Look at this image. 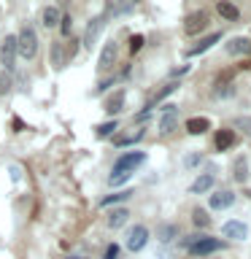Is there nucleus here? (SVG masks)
Returning <instances> with one entry per match:
<instances>
[{"instance_id": "obj_1", "label": "nucleus", "mask_w": 251, "mask_h": 259, "mask_svg": "<svg viewBox=\"0 0 251 259\" xmlns=\"http://www.w3.org/2000/svg\"><path fill=\"white\" fill-rule=\"evenodd\" d=\"M16 54H22L24 60H32L38 54V35L30 24H24L22 32L16 35Z\"/></svg>"}, {"instance_id": "obj_26", "label": "nucleus", "mask_w": 251, "mask_h": 259, "mask_svg": "<svg viewBox=\"0 0 251 259\" xmlns=\"http://www.w3.org/2000/svg\"><path fill=\"white\" fill-rule=\"evenodd\" d=\"M52 57H54V68L62 70L65 68V52H62V44H54L52 46Z\"/></svg>"}, {"instance_id": "obj_2", "label": "nucleus", "mask_w": 251, "mask_h": 259, "mask_svg": "<svg viewBox=\"0 0 251 259\" xmlns=\"http://www.w3.org/2000/svg\"><path fill=\"white\" fill-rule=\"evenodd\" d=\"M192 256H208V254H216V251H222V240L216 238H208V235H194V240L186 246Z\"/></svg>"}, {"instance_id": "obj_9", "label": "nucleus", "mask_w": 251, "mask_h": 259, "mask_svg": "<svg viewBox=\"0 0 251 259\" xmlns=\"http://www.w3.org/2000/svg\"><path fill=\"white\" fill-rule=\"evenodd\" d=\"M105 27V16H95V19H89L87 24V32H84V46L92 49L97 44V38H100V32Z\"/></svg>"}, {"instance_id": "obj_39", "label": "nucleus", "mask_w": 251, "mask_h": 259, "mask_svg": "<svg viewBox=\"0 0 251 259\" xmlns=\"http://www.w3.org/2000/svg\"><path fill=\"white\" fill-rule=\"evenodd\" d=\"M186 70H189V65H181V68H173V70H170V76H184Z\"/></svg>"}, {"instance_id": "obj_7", "label": "nucleus", "mask_w": 251, "mask_h": 259, "mask_svg": "<svg viewBox=\"0 0 251 259\" xmlns=\"http://www.w3.org/2000/svg\"><path fill=\"white\" fill-rule=\"evenodd\" d=\"M146 243H149V230L143 224H135L133 230L127 232V248L130 251H141Z\"/></svg>"}, {"instance_id": "obj_12", "label": "nucleus", "mask_w": 251, "mask_h": 259, "mask_svg": "<svg viewBox=\"0 0 251 259\" xmlns=\"http://www.w3.org/2000/svg\"><path fill=\"white\" fill-rule=\"evenodd\" d=\"M232 202H235V192H230V189H222V192L211 194V208H216V210L230 208Z\"/></svg>"}, {"instance_id": "obj_37", "label": "nucleus", "mask_w": 251, "mask_h": 259, "mask_svg": "<svg viewBox=\"0 0 251 259\" xmlns=\"http://www.w3.org/2000/svg\"><path fill=\"white\" fill-rule=\"evenodd\" d=\"M108 87H113V78H103V81H100V87L95 89V95H103V92H105V89H108Z\"/></svg>"}, {"instance_id": "obj_42", "label": "nucleus", "mask_w": 251, "mask_h": 259, "mask_svg": "<svg viewBox=\"0 0 251 259\" xmlns=\"http://www.w3.org/2000/svg\"><path fill=\"white\" fill-rule=\"evenodd\" d=\"M68 259H87V256H68Z\"/></svg>"}, {"instance_id": "obj_22", "label": "nucleus", "mask_w": 251, "mask_h": 259, "mask_svg": "<svg viewBox=\"0 0 251 259\" xmlns=\"http://www.w3.org/2000/svg\"><path fill=\"white\" fill-rule=\"evenodd\" d=\"M192 222H194V227H200V230H205V227H211V216H208V210L197 208V210L192 213Z\"/></svg>"}, {"instance_id": "obj_14", "label": "nucleus", "mask_w": 251, "mask_h": 259, "mask_svg": "<svg viewBox=\"0 0 251 259\" xmlns=\"http://www.w3.org/2000/svg\"><path fill=\"white\" fill-rule=\"evenodd\" d=\"M124 100H127V95H124V89H116V92H113L108 100H105V113H119L121 108H124Z\"/></svg>"}, {"instance_id": "obj_13", "label": "nucleus", "mask_w": 251, "mask_h": 259, "mask_svg": "<svg viewBox=\"0 0 251 259\" xmlns=\"http://www.w3.org/2000/svg\"><path fill=\"white\" fill-rule=\"evenodd\" d=\"M214 181H216V176H214V173H202V176H197V178L192 181L189 192H192V194H205L211 186H214Z\"/></svg>"}, {"instance_id": "obj_5", "label": "nucleus", "mask_w": 251, "mask_h": 259, "mask_svg": "<svg viewBox=\"0 0 251 259\" xmlns=\"http://www.w3.org/2000/svg\"><path fill=\"white\" fill-rule=\"evenodd\" d=\"M0 60H3L6 73L14 70V60H16V35H6L0 44Z\"/></svg>"}, {"instance_id": "obj_27", "label": "nucleus", "mask_w": 251, "mask_h": 259, "mask_svg": "<svg viewBox=\"0 0 251 259\" xmlns=\"http://www.w3.org/2000/svg\"><path fill=\"white\" fill-rule=\"evenodd\" d=\"M130 176H133V173H119V170H113V173L108 176V184L111 186H121V184L130 181Z\"/></svg>"}, {"instance_id": "obj_19", "label": "nucleus", "mask_w": 251, "mask_h": 259, "mask_svg": "<svg viewBox=\"0 0 251 259\" xmlns=\"http://www.w3.org/2000/svg\"><path fill=\"white\" fill-rule=\"evenodd\" d=\"M214 143H216V149H219V151L232 149V143H235V133H232V130H219L216 138H214Z\"/></svg>"}, {"instance_id": "obj_21", "label": "nucleus", "mask_w": 251, "mask_h": 259, "mask_svg": "<svg viewBox=\"0 0 251 259\" xmlns=\"http://www.w3.org/2000/svg\"><path fill=\"white\" fill-rule=\"evenodd\" d=\"M130 219V210L127 208H113L111 213H108V227H113V230H119L121 224H124Z\"/></svg>"}, {"instance_id": "obj_34", "label": "nucleus", "mask_w": 251, "mask_h": 259, "mask_svg": "<svg viewBox=\"0 0 251 259\" xmlns=\"http://www.w3.org/2000/svg\"><path fill=\"white\" fill-rule=\"evenodd\" d=\"M130 8H133V3L127 0V3H119V6H108V11H105V14H113V16H116V14H127Z\"/></svg>"}, {"instance_id": "obj_20", "label": "nucleus", "mask_w": 251, "mask_h": 259, "mask_svg": "<svg viewBox=\"0 0 251 259\" xmlns=\"http://www.w3.org/2000/svg\"><path fill=\"white\" fill-rule=\"evenodd\" d=\"M232 178L238 184H243L248 178V162H246V157H238L235 159V165H232Z\"/></svg>"}, {"instance_id": "obj_33", "label": "nucleus", "mask_w": 251, "mask_h": 259, "mask_svg": "<svg viewBox=\"0 0 251 259\" xmlns=\"http://www.w3.org/2000/svg\"><path fill=\"white\" fill-rule=\"evenodd\" d=\"M57 27H60V32H62L65 38H68V35H70V30H73V19H70V16H62Z\"/></svg>"}, {"instance_id": "obj_31", "label": "nucleus", "mask_w": 251, "mask_h": 259, "mask_svg": "<svg viewBox=\"0 0 251 259\" xmlns=\"http://www.w3.org/2000/svg\"><path fill=\"white\" fill-rule=\"evenodd\" d=\"M235 127L243 130L246 138H251V116H238V119H235Z\"/></svg>"}, {"instance_id": "obj_10", "label": "nucleus", "mask_w": 251, "mask_h": 259, "mask_svg": "<svg viewBox=\"0 0 251 259\" xmlns=\"http://www.w3.org/2000/svg\"><path fill=\"white\" fill-rule=\"evenodd\" d=\"M113 62H116V44H113V40H108V44L103 46V52H100L97 68H100V70H111V68H113Z\"/></svg>"}, {"instance_id": "obj_40", "label": "nucleus", "mask_w": 251, "mask_h": 259, "mask_svg": "<svg viewBox=\"0 0 251 259\" xmlns=\"http://www.w3.org/2000/svg\"><path fill=\"white\" fill-rule=\"evenodd\" d=\"M200 159H202V157H200V154H192V157H186V165H189V167H192V165H197V162H200Z\"/></svg>"}, {"instance_id": "obj_16", "label": "nucleus", "mask_w": 251, "mask_h": 259, "mask_svg": "<svg viewBox=\"0 0 251 259\" xmlns=\"http://www.w3.org/2000/svg\"><path fill=\"white\" fill-rule=\"evenodd\" d=\"M227 54L238 57V54H251V40L248 38H232L227 44Z\"/></svg>"}, {"instance_id": "obj_32", "label": "nucleus", "mask_w": 251, "mask_h": 259, "mask_svg": "<svg viewBox=\"0 0 251 259\" xmlns=\"http://www.w3.org/2000/svg\"><path fill=\"white\" fill-rule=\"evenodd\" d=\"M214 95H216V97H232V95H235V87H232V84H216Z\"/></svg>"}, {"instance_id": "obj_24", "label": "nucleus", "mask_w": 251, "mask_h": 259, "mask_svg": "<svg viewBox=\"0 0 251 259\" xmlns=\"http://www.w3.org/2000/svg\"><path fill=\"white\" fill-rule=\"evenodd\" d=\"M178 87H181V84H178V81H168V84H165V87H162V89H159V92H157V95H154V103H159V100H165V97H168V95H173V92H176V89H178Z\"/></svg>"}, {"instance_id": "obj_38", "label": "nucleus", "mask_w": 251, "mask_h": 259, "mask_svg": "<svg viewBox=\"0 0 251 259\" xmlns=\"http://www.w3.org/2000/svg\"><path fill=\"white\" fill-rule=\"evenodd\" d=\"M8 89H11V76L3 73V78H0V92H8Z\"/></svg>"}, {"instance_id": "obj_17", "label": "nucleus", "mask_w": 251, "mask_h": 259, "mask_svg": "<svg viewBox=\"0 0 251 259\" xmlns=\"http://www.w3.org/2000/svg\"><path fill=\"white\" fill-rule=\"evenodd\" d=\"M216 11H219V16H222V19H227V22H238V19H240V11H238L232 3H227V0H219Z\"/></svg>"}, {"instance_id": "obj_4", "label": "nucleus", "mask_w": 251, "mask_h": 259, "mask_svg": "<svg viewBox=\"0 0 251 259\" xmlns=\"http://www.w3.org/2000/svg\"><path fill=\"white\" fill-rule=\"evenodd\" d=\"M143 162H146L143 151H127V154H121V157L113 162V170H119V173H130V170H135L138 165H143Z\"/></svg>"}, {"instance_id": "obj_6", "label": "nucleus", "mask_w": 251, "mask_h": 259, "mask_svg": "<svg viewBox=\"0 0 251 259\" xmlns=\"http://www.w3.org/2000/svg\"><path fill=\"white\" fill-rule=\"evenodd\" d=\"M208 27V14L205 11H192L189 16L184 19V32L186 35H197Z\"/></svg>"}, {"instance_id": "obj_35", "label": "nucleus", "mask_w": 251, "mask_h": 259, "mask_svg": "<svg viewBox=\"0 0 251 259\" xmlns=\"http://www.w3.org/2000/svg\"><path fill=\"white\" fill-rule=\"evenodd\" d=\"M78 40H73L70 38V44H68V49H65V60H73V57H76V52H78Z\"/></svg>"}, {"instance_id": "obj_36", "label": "nucleus", "mask_w": 251, "mask_h": 259, "mask_svg": "<svg viewBox=\"0 0 251 259\" xmlns=\"http://www.w3.org/2000/svg\"><path fill=\"white\" fill-rule=\"evenodd\" d=\"M103 259H119V246H116V243H111V246L105 248V256Z\"/></svg>"}, {"instance_id": "obj_30", "label": "nucleus", "mask_w": 251, "mask_h": 259, "mask_svg": "<svg viewBox=\"0 0 251 259\" xmlns=\"http://www.w3.org/2000/svg\"><path fill=\"white\" fill-rule=\"evenodd\" d=\"M143 44H146L143 35H130V54H138L143 49Z\"/></svg>"}, {"instance_id": "obj_28", "label": "nucleus", "mask_w": 251, "mask_h": 259, "mask_svg": "<svg viewBox=\"0 0 251 259\" xmlns=\"http://www.w3.org/2000/svg\"><path fill=\"white\" fill-rule=\"evenodd\" d=\"M157 235H159L162 243H170V240H173V235H176V227H173V224H162Z\"/></svg>"}, {"instance_id": "obj_15", "label": "nucleus", "mask_w": 251, "mask_h": 259, "mask_svg": "<svg viewBox=\"0 0 251 259\" xmlns=\"http://www.w3.org/2000/svg\"><path fill=\"white\" fill-rule=\"evenodd\" d=\"M208 130H211V121L205 116L186 119V133H189V135H202V133H208Z\"/></svg>"}, {"instance_id": "obj_23", "label": "nucleus", "mask_w": 251, "mask_h": 259, "mask_svg": "<svg viewBox=\"0 0 251 259\" xmlns=\"http://www.w3.org/2000/svg\"><path fill=\"white\" fill-rule=\"evenodd\" d=\"M130 194H133L130 189H124V192H113V194H108V197H103V202H100V205H103V208H108V205H113V202H121V200H127Z\"/></svg>"}, {"instance_id": "obj_41", "label": "nucleus", "mask_w": 251, "mask_h": 259, "mask_svg": "<svg viewBox=\"0 0 251 259\" xmlns=\"http://www.w3.org/2000/svg\"><path fill=\"white\" fill-rule=\"evenodd\" d=\"M14 130H16V133H22V130H24V124H22V119H14Z\"/></svg>"}, {"instance_id": "obj_29", "label": "nucleus", "mask_w": 251, "mask_h": 259, "mask_svg": "<svg viewBox=\"0 0 251 259\" xmlns=\"http://www.w3.org/2000/svg\"><path fill=\"white\" fill-rule=\"evenodd\" d=\"M143 135H146L143 130H138L135 135H124V138H116V146H133V143H138V141H141Z\"/></svg>"}, {"instance_id": "obj_8", "label": "nucleus", "mask_w": 251, "mask_h": 259, "mask_svg": "<svg viewBox=\"0 0 251 259\" xmlns=\"http://www.w3.org/2000/svg\"><path fill=\"white\" fill-rule=\"evenodd\" d=\"M222 235H224V238H230V240H246L248 238V227L243 222H238V219H230V222H224Z\"/></svg>"}, {"instance_id": "obj_18", "label": "nucleus", "mask_w": 251, "mask_h": 259, "mask_svg": "<svg viewBox=\"0 0 251 259\" xmlns=\"http://www.w3.org/2000/svg\"><path fill=\"white\" fill-rule=\"evenodd\" d=\"M62 19V14H60V8L57 6H46L44 8V14H40V22H44V27H57Z\"/></svg>"}, {"instance_id": "obj_25", "label": "nucleus", "mask_w": 251, "mask_h": 259, "mask_svg": "<svg viewBox=\"0 0 251 259\" xmlns=\"http://www.w3.org/2000/svg\"><path fill=\"white\" fill-rule=\"evenodd\" d=\"M119 130V121L116 119H111V121H105V124H100L97 127V138H108V135H113Z\"/></svg>"}, {"instance_id": "obj_11", "label": "nucleus", "mask_w": 251, "mask_h": 259, "mask_svg": "<svg viewBox=\"0 0 251 259\" xmlns=\"http://www.w3.org/2000/svg\"><path fill=\"white\" fill-rule=\"evenodd\" d=\"M219 40H222V32H211V35H205V38H200V44L189 49V57L205 54V52H208L211 46H216V44H219Z\"/></svg>"}, {"instance_id": "obj_3", "label": "nucleus", "mask_w": 251, "mask_h": 259, "mask_svg": "<svg viewBox=\"0 0 251 259\" xmlns=\"http://www.w3.org/2000/svg\"><path fill=\"white\" fill-rule=\"evenodd\" d=\"M176 127H178V105H173V103L162 105V116H159V124H157L159 135H173Z\"/></svg>"}]
</instances>
